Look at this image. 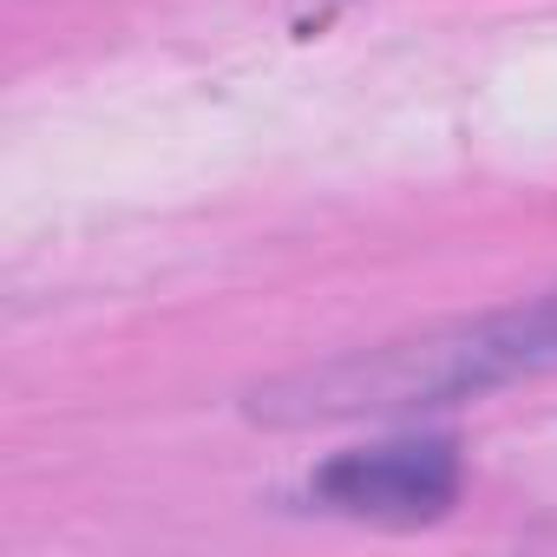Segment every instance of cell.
Returning a JSON list of instances; mask_svg holds the SVG:
<instances>
[{"instance_id": "cell-1", "label": "cell", "mask_w": 557, "mask_h": 557, "mask_svg": "<svg viewBox=\"0 0 557 557\" xmlns=\"http://www.w3.org/2000/svg\"><path fill=\"white\" fill-rule=\"evenodd\" d=\"M557 368V289L498 309L479 322L433 329L420 342H387L309 374H289L275 387H256L249 413L275 426H302V420H355V413H413V407H446L466 394H492L531 374Z\"/></svg>"}, {"instance_id": "cell-2", "label": "cell", "mask_w": 557, "mask_h": 557, "mask_svg": "<svg viewBox=\"0 0 557 557\" xmlns=\"http://www.w3.org/2000/svg\"><path fill=\"white\" fill-rule=\"evenodd\" d=\"M309 498L342 518L426 524L459 498V446L453 440H387V446L335 453L309 479Z\"/></svg>"}]
</instances>
